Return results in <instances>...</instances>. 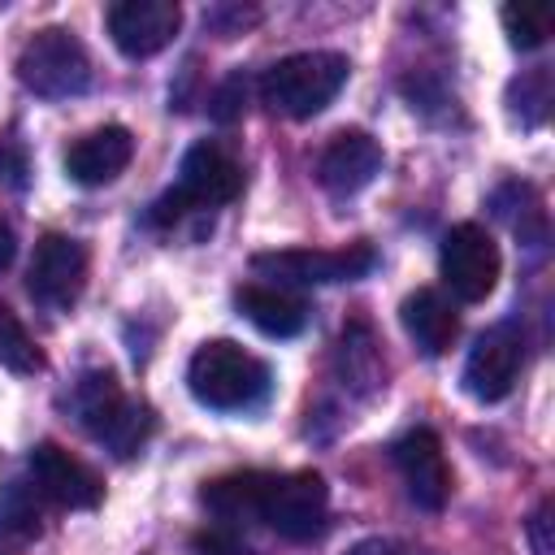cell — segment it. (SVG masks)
<instances>
[{
    "instance_id": "24",
    "label": "cell",
    "mask_w": 555,
    "mask_h": 555,
    "mask_svg": "<svg viewBox=\"0 0 555 555\" xmlns=\"http://www.w3.org/2000/svg\"><path fill=\"white\" fill-rule=\"evenodd\" d=\"M0 186L9 191L26 186V152L17 143H0Z\"/></svg>"
},
{
    "instance_id": "15",
    "label": "cell",
    "mask_w": 555,
    "mask_h": 555,
    "mask_svg": "<svg viewBox=\"0 0 555 555\" xmlns=\"http://www.w3.org/2000/svg\"><path fill=\"white\" fill-rule=\"evenodd\" d=\"M130 156H134V134L126 126H100L65 152V173L82 186H104L130 165Z\"/></svg>"
},
{
    "instance_id": "25",
    "label": "cell",
    "mask_w": 555,
    "mask_h": 555,
    "mask_svg": "<svg viewBox=\"0 0 555 555\" xmlns=\"http://www.w3.org/2000/svg\"><path fill=\"white\" fill-rule=\"evenodd\" d=\"M546 529H551V503H542V507L533 512V520H529V542H533V555H551V538H546Z\"/></svg>"
},
{
    "instance_id": "21",
    "label": "cell",
    "mask_w": 555,
    "mask_h": 555,
    "mask_svg": "<svg viewBox=\"0 0 555 555\" xmlns=\"http://www.w3.org/2000/svg\"><path fill=\"white\" fill-rule=\"evenodd\" d=\"M35 481H13L0 499V529H17V538L39 533V507H35Z\"/></svg>"
},
{
    "instance_id": "26",
    "label": "cell",
    "mask_w": 555,
    "mask_h": 555,
    "mask_svg": "<svg viewBox=\"0 0 555 555\" xmlns=\"http://www.w3.org/2000/svg\"><path fill=\"white\" fill-rule=\"evenodd\" d=\"M13 256H17V234H13V225L0 217V269H9Z\"/></svg>"
},
{
    "instance_id": "20",
    "label": "cell",
    "mask_w": 555,
    "mask_h": 555,
    "mask_svg": "<svg viewBox=\"0 0 555 555\" xmlns=\"http://www.w3.org/2000/svg\"><path fill=\"white\" fill-rule=\"evenodd\" d=\"M0 364L13 369V373H39L43 369V351L35 347L26 325L4 304H0Z\"/></svg>"
},
{
    "instance_id": "7",
    "label": "cell",
    "mask_w": 555,
    "mask_h": 555,
    "mask_svg": "<svg viewBox=\"0 0 555 555\" xmlns=\"http://www.w3.org/2000/svg\"><path fill=\"white\" fill-rule=\"evenodd\" d=\"M438 269H442V282L451 286L455 299L481 304V299L494 291V282H499V243L490 238L486 225L460 221V225H451L447 238H442Z\"/></svg>"
},
{
    "instance_id": "6",
    "label": "cell",
    "mask_w": 555,
    "mask_h": 555,
    "mask_svg": "<svg viewBox=\"0 0 555 555\" xmlns=\"http://www.w3.org/2000/svg\"><path fill=\"white\" fill-rule=\"evenodd\" d=\"M325 512H330V490L321 473H273L264 503H260V520L286 538V542H312L325 529Z\"/></svg>"
},
{
    "instance_id": "5",
    "label": "cell",
    "mask_w": 555,
    "mask_h": 555,
    "mask_svg": "<svg viewBox=\"0 0 555 555\" xmlns=\"http://www.w3.org/2000/svg\"><path fill=\"white\" fill-rule=\"evenodd\" d=\"M377 264L369 243H351L338 251L325 247H286V251H256L251 273L278 278L286 286H325V282H356Z\"/></svg>"
},
{
    "instance_id": "18",
    "label": "cell",
    "mask_w": 555,
    "mask_h": 555,
    "mask_svg": "<svg viewBox=\"0 0 555 555\" xmlns=\"http://www.w3.org/2000/svg\"><path fill=\"white\" fill-rule=\"evenodd\" d=\"M269 477H273V473H256V468H247V473H225V477H217V481H208V486L199 490V503H204L217 520H230V525H238V520H260V503H264Z\"/></svg>"
},
{
    "instance_id": "10",
    "label": "cell",
    "mask_w": 555,
    "mask_h": 555,
    "mask_svg": "<svg viewBox=\"0 0 555 555\" xmlns=\"http://www.w3.org/2000/svg\"><path fill=\"white\" fill-rule=\"evenodd\" d=\"M26 468H30L35 490H39L43 499L61 503V507L87 512V507H95V503L104 499L100 473L87 468L78 455H69V451L56 447V442H39V447L30 451V460H26Z\"/></svg>"
},
{
    "instance_id": "8",
    "label": "cell",
    "mask_w": 555,
    "mask_h": 555,
    "mask_svg": "<svg viewBox=\"0 0 555 555\" xmlns=\"http://www.w3.org/2000/svg\"><path fill=\"white\" fill-rule=\"evenodd\" d=\"M82 282H87V247L69 234H43L35 243V256L26 269L30 299L61 312L82 295Z\"/></svg>"
},
{
    "instance_id": "16",
    "label": "cell",
    "mask_w": 555,
    "mask_h": 555,
    "mask_svg": "<svg viewBox=\"0 0 555 555\" xmlns=\"http://www.w3.org/2000/svg\"><path fill=\"white\" fill-rule=\"evenodd\" d=\"M238 312L269 338H295L308 325V304L282 286H264V282H247L234 291Z\"/></svg>"
},
{
    "instance_id": "3",
    "label": "cell",
    "mask_w": 555,
    "mask_h": 555,
    "mask_svg": "<svg viewBox=\"0 0 555 555\" xmlns=\"http://www.w3.org/2000/svg\"><path fill=\"white\" fill-rule=\"evenodd\" d=\"M347 56L343 52H295L264 69L260 100L282 117H312L347 87Z\"/></svg>"
},
{
    "instance_id": "11",
    "label": "cell",
    "mask_w": 555,
    "mask_h": 555,
    "mask_svg": "<svg viewBox=\"0 0 555 555\" xmlns=\"http://www.w3.org/2000/svg\"><path fill=\"white\" fill-rule=\"evenodd\" d=\"M178 26H182V9L173 0H121L108 9V35L134 61L169 48Z\"/></svg>"
},
{
    "instance_id": "12",
    "label": "cell",
    "mask_w": 555,
    "mask_h": 555,
    "mask_svg": "<svg viewBox=\"0 0 555 555\" xmlns=\"http://www.w3.org/2000/svg\"><path fill=\"white\" fill-rule=\"evenodd\" d=\"M173 191H178L191 208H217V204H230V199L243 191V169H238V160H234L221 143L199 139V143L186 147Z\"/></svg>"
},
{
    "instance_id": "19",
    "label": "cell",
    "mask_w": 555,
    "mask_h": 555,
    "mask_svg": "<svg viewBox=\"0 0 555 555\" xmlns=\"http://www.w3.org/2000/svg\"><path fill=\"white\" fill-rule=\"evenodd\" d=\"M503 30H507V43L520 52L542 48L551 35V4H529V0L503 4Z\"/></svg>"
},
{
    "instance_id": "14",
    "label": "cell",
    "mask_w": 555,
    "mask_h": 555,
    "mask_svg": "<svg viewBox=\"0 0 555 555\" xmlns=\"http://www.w3.org/2000/svg\"><path fill=\"white\" fill-rule=\"evenodd\" d=\"M377 169H382V143L373 134H364V130H338L325 143L321 160H317V182L330 195L347 199L360 186H369Z\"/></svg>"
},
{
    "instance_id": "23",
    "label": "cell",
    "mask_w": 555,
    "mask_h": 555,
    "mask_svg": "<svg viewBox=\"0 0 555 555\" xmlns=\"http://www.w3.org/2000/svg\"><path fill=\"white\" fill-rule=\"evenodd\" d=\"M191 551H195V555H256L243 538H234V533H225V529H204V533H195Z\"/></svg>"
},
{
    "instance_id": "4",
    "label": "cell",
    "mask_w": 555,
    "mask_h": 555,
    "mask_svg": "<svg viewBox=\"0 0 555 555\" xmlns=\"http://www.w3.org/2000/svg\"><path fill=\"white\" fill-rule=\"evenodd\" d=\"M17 78L39 100H69V95H82L91 87V56L74 30L48 26L22 43Z\"/></svg>"
},
{
    "instance_id": "9",
    "label": "cell",
    "mask_w": 555,
    "mask_h": 555,
    "mask_svg": "<svg viewBox=\"0 0 555 555\" xmlns=\"http://www.w3.org/2000/svg\"><path fill=\"white\" fill-rule=\"evenodd\" d=\"M520 360H525V343H520V330L516 325H494L486 330L468 360H464V390L477 399V403H499L507 399V390L516 386V373H520Z\"/></svg>"
},
{
    "instance_id": "13",
    "label": "cell",
    "mask_w": 555,
    "mask_h": 555,
    "mask_svg": "<svg viewBox=\"0 0 555 555\" xmlns=\"http://www.w3.org/2000/svg\"><path fill=\"white\" fill-rule=\"evenodd\" d=\"M395 464L403 473L408 499L425 512H442L451 499V464L442 455V442L434 429H412L395 442Z\"/></svg>"
},
{
    "instance_id": "2",
    "label": "cell",
    "mask_w": 555,
    "mask_h": 555,
    "mask_svg": "<svg viewBox=\"0 0 555 555\" xmlns=\"http://www.w3.org/2000/svg\"><path fill=\"white\" fill-rule=\"evenodd\" d=\"M74 412H78V425L100 447H108L121 460L139 455L143 442L156 429L152 408L139 403V399H130V395H121L117 377L104 373V369H91V373L78 377V386H74Z\"/></svg>"
},
{
    "instance_id": "17",
    "label": "cell",
    "mask_w": 555,
    "mask_h": 555,
    "mask_svg": "<svg viewBox=\"0 0 555 555\" xmlns=\"http://www.w3.org/2000/svg\"><path fill=\"white\" fill-rule=\"evenodd\" d=\"M399 317H403L408 338H412L425 356H442V351L455 343V334H460V317H455V308H451L438 291H429V286L412 291V295L403 299Z\"/></svg>"
},
{
    "instance_id": "22",
    "label": "cell",
    "mask_w": 555,
    "mask_h": 555,
    "mask_svg": "<svg viewBox=\"0 0 555 555\" xmlns=\"http://www.w3.org/2000/svg\"><path fill=\"white\" fill-rule=\"evenodd\" d=\"M243 95H247V82H243V74H230L217 91H212V100H208V113L217 117V121H234L238 113H243Z\"/></svg>"
},
{
    "instance_id": "1",
    "label": "cell",
    "mask_w": 555,
    "mask_h": 555,
    "mask_svg": "<svg viewBox=\"0 0 555 555\" xmlns=\"http://www.w3.org/2000/svg\"><path fill=\"white\" fill-rule=\"evenodd\" d=\"M186 386L212 412H251L269 399L273 377L260 356L243 351L230 338H212V343L195 347V356L186 364Z\"/></svg>"
}]
</instances>
